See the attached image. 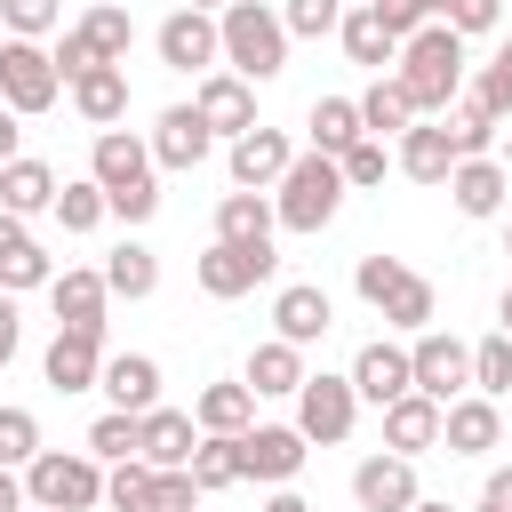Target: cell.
<instances>
[{
    "label": "cell",
    "instance_id": "42",
    "mask_svg": "<svg viewBox=\"0 0 512 512\" xmlns=\"http://www.w3.org/2000/svg\"><path fill=\"white\" fill-rule=\"evenodd\" d=\"M472 392H488V400L512 392V336H504V328L472 344Z\"/></svg>",
    "mask_w": 512,
    "mask_h": 512
},
{
    "label": "cell",
    "instance_id": "30",
    "mask_svg": "<svg viewBox=\"0 0 512 512\" xmlns=\"http://www.w3.org/2000/svg\"><path fill=\"white\" fill-rule=\"evenodd\" d=\"M48 200H56V168L48 160H32V152H16V160H0V208L8 216H48Z\"/></svg>",
    "mask_w": 512,
    "mask_h": 512
},
{
    "label": "cell",
    "instance_id": "61",
    "mask_svg": "<svg viewBox=\"0 0 512 512\" xmlns=\"http://www.w3.org/2000/svg\"><path fill=\"white\" fill-rule=\"evenodd\" d=\"M440 8H448V0H424V16H440Z\"/></svg>",
    "mask_w": 512,
    "mask_h": 512
},
{
    "label": "cell",
    "instance_id": "4",
    "mask_svg": "<svg viewBox=\"0 0 512 512\" xmlns=\"http://www.w3.org/2000/svg\"><path fill=\"white\" fill-rule=\"evenodd\" d=\"M336 208H344V168L328 160V152H296L288 168H280V184H272V216H280V232H328L336 224Z\"/></svg>",
    "mask_w": 512,
    "mask_h": 512
},
{
    "label": "cell",
    "instance_id": "50",
    "mask_svg": "<svg viewBox=\"0 0 512 512\" xmlns=\"http://www.w3.org/2000/svg\"><path fill=\"white\" fill-rule=\"evenodd\" d=\"M48 56H56V72H64V80H72V72H88V64H104V56L88 48V32H80V24H64V40H56Z\"/></svg>",
    "mask_w": 512,
    "mask_h": 512
},
{
    "label": "cell",
    "instance_id": "53",
    "mask_svg": "<svg viewBox=\"0 0 512 512\" xmlns=\"http://www.w3.org/2000/svg\"><path fill=\"white\" fill-rule=\"evenodd\" d=\"M472 512H512V464H496L488 480H480V504Z\"/></svg>",
    "mask_w": 512,
    "mask_h": 512
},
{
    "label": "cell",
    "instance_id": "9",
    "mask_svg": "<svg viewBox=\"0 0 512 512\" xmlns=\"http://www.w3.org/2000/svg\"><path fill=\"white\" fill-rule=\"evenodd\" d=\"M352 424H360V392H352V376H304L296 384V432L312 440V448H336V440H352Z\"/></svg>",
    "mask_w": 512,
    "mask_h": 512
},
{
    "label": "cell",
    "instance_id": "1",
    "mask_svg": "<svg viewBox=\"0 0 512 512\" xmlns=\"http://www.w3.org/2000/svg\"><path fill=\"white\" fill-rule=\"evenodd\" d=\"M392 80L408 88L416 120H440V112L464 96V32H448L440 16L416 24V32L400 40V56H392Z\"/></svg>",
    "mask_w": 512,
    "mask_h": 512
},
{
    "label": "cell",
    "instance_id": "8",
    "mask_svg": "<svg viewBox=\"0 0 512 512\" xmlns=\"http://www.w3.org/2000/svg\"><path fill=\"white\" fill-rule=\"evenodd\" d=\"M272 272H280L272 240H264V248H248V240H208V248L192 256V280H200V296H216V304H232V296H256Z\"/></svg>",
    "mask_w": 512,
    "mask_h": 512
},
{
    "label": "cell",
    "instance_id": "18",
    "mask_svg": "<svg viewBox=\"0 0 512 512\" xmlns=\"http://www.w3.org/2000/svg\"><path fill=\"white\" fill-rule=\"evenodd\" d=\"M192 112L208 120V136H240V128H256V88L240 80V72H200V88H192Z\"/></svg>",
    "mask_w": 512,
    "mask_h": 512
},
{
    "label": "cell",
    "instance_id": "16",
    "mask_svg": "<svg viewBox=\"0 0 512 512\" xmlns=\"http://www.w3.org/2000/svg\"><path fill=\"white\" fill-rule=\"evenodd\" d=\"M352 392L368 400V408H384V400H400V392H416V376H408V344H392V336H368L360 352H352Z\"/></svg>",
    "mask_w": 512,
    "mask_h": 512
},
{
    "label": "cell",
    "instance_id": "56",
    "mask_svg": "<svg viewBox=\"0 0 512 512\" xmlns=\"http://www.w3.org/2000/svg\"><path fill=\"white\" fill-rule=\"evenodd\" d=\"M16 136H24V128H16V112L0 104V160H16Z\"/></svg>",
    "mask_w": 512,
    "mask_h": 512
},
{
    "label": "cell",
    "instance_id": "39",
    "mask_svg": "<svg viewBox=\"0 0 512 512\" xmlns=\"http://www.w3.org/2000/svg\"><path fill=\"white\" fill-rule=\"evenodd\" d=\"M48 216H56L64 232H96V224H104L112 208H104V184H96V176H72V184H56Z\"/></svg>",
    "mask_w": 512,
    "mask_h": 512
},
{
    "label": "cell",
    "instance_id": "54",
    "mask_svg": "<svg viewBox=\"0 0 512 512\" xmlns=\"http://www.w3.org/2000/svg\"><path fill=\"white\" fill-rule=\"evenodd\" d=\"M0 512H32V496H24V472H16V464H0Z\"/></svg>",
    "mask_w": 512,
    "mask_h": 512
},
{
    "label": "cell",
    "instance_id": "35",
    "mask_svg": "<svg viewBox=\"0 0 512 512\" xmlns=\"http://www.w3.org/2000/svg\"><path fill=\"white\" fill-rule=\"evenodd\" d=\"M104 288H112V296H128V304H144V296L160 288V256H152L144 240H120V248L104 256Z\"/></svg>",
    "mask_w": 512,
    "mask_h": 512
},
{
    "label": "cell",
    "instance_id": "19",
    "mask_svg": "<svg viewBox=\"0 0 512 512\" xmlns=\"http://www.w3.org/2000/svg\"><path fill=\"white\" fill-rule=\"evenodd\" d=\"M504 192H512V176H504L496 152H472V160L448 168V200H456V216H472V224L504 216Z\"/></svg>",
    "mask_w": 512,
    "mask_h": 512
},
{
    "label": "cell",
    "instance_id": "28",
    "mask_svg": "<svg viewBox=\"0 0 512 512\" xmlns=\"http://www.w3.org/2000/svg\"><path fill=\"white\" fill-rule=\"evenodd\" d=\"M96 392H104L112 408L144 416V408L160 400V360H152V352H104V376H96Z\"/></svg>",
    "mask_w": 512,
    "mask_h": 512
},
{
    "label": "cell",
    "instance_id": "43",
    "mask_svg": "<svg viewBox=\"0 0 512 512\" xmlns=\"http://www.w3.org/2000/svg\"><path fill=\"white\" fill-rule=\"evenodd\" d=\"M336 168H344V192H376L384 168H392V152H384V136H360V144L336 152Z\"/></svg>",
    "mask_w": 512,
    "mask_h": 512
},
{
    "label": "cell",
    "instance_id": "41",
    "mask_svg": "<svg viewBox=\"0 0 512 512\" xmlns=\"http://www.w3.org/2000/svg\"><path fill=\"white\" fill-rule=\"evenodd\" d=\"M104 504H112V512H152V464H144V456H120V464L104 472Z\"/></svg>",
    "mask_w": 512,
    "mask_h": 512
},
{
    "label": "cell",
    "instance_id": "15",
    "mask_svg": "<svg viewBox=\"0 0 512 512\" xmlns=\"http://www.w3.org/2000/svg\"><path fill=\"white\" fill-rule=\"evenodd\" d=\"M288 160H296L288 128H264V120H256V128H240V136H232V152H224V168H232V184H240V192H272Z\"/></svg>",
    "mask_w": 512,
    "mask_h": 512
},
{
    "label": "cell",
    "instance_id": "20",
    "mask_svg": "<svg viewBox=\"0 0 512 512\" xmlns=\"http://www.w3.org/2000/svg\"><path fill=\"white\" fill-rule=\"evenodd\" d=\"M48 304H56V328H96V336H104V304H112L104 264H64V272L48 280Z\"/></svg>",
    "mask_w": 512,
    "mask_h": 512
},
{
    "label": "cell",
    "instance_id": "40",
    "mask_svg": "<svg viewBox=\"0 0 512 512\" xmlns=\"http://www.w3.org/2000/svg\"><path fill=\"white\" fill-rule=\"evenodd\" d=\"M440 128H448V144H456V160H472V152H488V144H496V128H504V120H488V112H480L472 96H456V104L440 112Z\"/></svg>",
    "mask_w": 512,
    "mask_h": 512
},
{
    "label": "cell",
    "instance_id": "51",
    "mask_svg": "<svg viewBox=\"0 0 512 512\" xmlns=\"http://www.w3.org/2000/svg\"><path fill=\"white\" fill-rule=\"evenodd\" d=\"M368 8L384 16V32H392V40H408L416 24H432V16H424V0H368Z\"/></svg>",
    "mask_w": 512,
    "mask_h": 512
},
{
    "label": "cell",
    "instance_id": "5",
    "mask_svg": "<svg viewBox=\"0 0 512 512\" xmlns=\"http://www.w3.org/2000/svg\"><path fill=\"white\" fill-rule=\"evenodd\" d=\"M352 288H360V304H368L384 328H400V336L432 328V312H440L432 280H424V272H408L400 256H360V264H352Z\"/></svg>",
    "mask_w": 512,
    "mask_h": 512
},
{
    "label": "cell",
    "instance_id": "14",
    "mask_svg": "<svg viewBox=\"0 0 512 512\" xmlns=\"http://www.w3.org/2000/svg\"><path fill=\"white\" fill-rule=\"evenodd\" d=\"M416 496H424V488H416V456L376 448V456L352 464V504H360V512H408Z\"/></svg>",
    "mask_w": 512,
    "mask_h": 512
},
{
    "label": "cell",
    "instance_id": "23",
    "mask_svg": "<svg viewBox=\"0 0 512 512\" xmlns=\"http://www.w3.org/2000/svg\"><path fill=\"white\" fill-rule=\"evenodd\" d=\"M64 96L88 128H120L128 120V64H88V72L64 80Z\"/></svg>",
    "mask_w": 512,
    "mask_h": 512
},
{
    "label": "cell",
    "instance_id": "49",
    "mask_svg": "<svg viewBox=\"0 0 512 512\" xmlns=\"http://www.w3.org/2000/svg\"><path fill=\"white\" fill-rule=\"evenodd\" d=\"M192 504H200V488H192V472H184V464L152 472V512H192Z\"/></svg>",
    "mask_w": 512,
    "mask_h": 512
},
{
    "label": "cell",
    "instance_id": "7",
    "mask_svg": "<svg viewBox=\"0 0 512 512\" xmlns=\"http://www.w3.org/2000/svg\"><path fill=\"white\" fill-rule=\"evenodd\" d=\"M56 96H64V72H56L48 40H8V32H0V104H8L16 120H40Z\"/></svg>",
    "mask_w": 512,
    "mask_h": 512
},
{
    "label": "cell",
    "instance_id": "26",
    "mask_svg": "<svg viewBox=\"0 0 512 512\" xmlns=\"http://www.w3.org/2000/svg\"><path fill=\"white\" fill-rule=\"evenodd\" d=\"M48 280H56V256L32 240V224H24V216H8V208H0V288H8V296H24V288H48Z\"/></svg>",
    "mask_w": 512,
    "mask_h": 512
},
{
    "label": "cell",
    "instance_id": "37",
    "mask_svg": "<svg viewBox=\"0 0 512 512\" xmlns=\"http://www.w3.org/2000/svg\"><path fill=\"white\" fill-rule=\"evenodd\" d=\"M304 136H312V152H328V160H336V152H344V144H360L368 128H360V104H352V96H320V104H312V120H304Z\"/></svg>",
    "mask_w": 512,
    "mask_h": 512
},
{
    "label": "cell",
    "instance_id": "25",
    "mask_svg": "<svg viewBox=\"0 0 512 512\" xmlns=\"http://www.w3.org/2000/svg\"><path fill=\"white\" fill-rule=\"evenodd\" d=\"M392 168H400L408 184H448V168H456L448 128H440V120H408V128L392 136Z\"/></svg>",
    "mask_w": 512,
    "mask_h": 512
},
{
    "label": "cell",
    "instance_id": "44",
    "mask_svg": "<svg viewBox=\"0 0 512 512\" xmlns=\"http://www.w3.org/2000/svg\"><path fill=\"white\" fill-rule=\"evenodd\" d=\"M64 24V0H0V32L8 40H48Z\"/></svg>",
    "mask_w": 512,
    "mask_h": 512
},
{
    "label": "cell",
    "instance_id": "32",
    "mask_svg": "<svg viewBox=\"0 0 512 512\" xmlns=\"http://www.w3.org/2000/svg\"><path fill=\"white\" fill-rule=\"evenodd\" d=\"M336 40H344V56H352V64H368V72H384V64H392V56H400V40H392V32H384V16H376V8H368V0H360V8H344V16H336Z\"/></svg>",
    "mask_w": 512,
    "mask_h": 512
},
{
    "label": "cell",
    "instance_id": "58",
    "mask_svg": "<svg viewBox=\"0 0 512 512\" xmlns=\"http://www.w3.org/2000/svg\"><path fill=\"white\" fill-rule=\"evenodd\" d=\"M496 328H504V336H512V288H504V296H496Z\"/></svg>",
    "mask_w": 512,
    "mask_h": 512
},
{
    "label": "cell",
    "instance_id": "2",
    "mask_svg": "<svg viewBox=\"0 0 512 512\" xmlns=\"http://www.w3.org/2000/svg\"><path fill=\"white\" fill-rule=\"evenodd\" d=\"M88 176L104 184V208H112L120 224H152V216H160V168H152V144H144L136 128H96Z\"/></svg>",
    "mask_w": 512,
    "mask_h": 512
},
{
    "label": "cell",
    "instance_id": "47",
    "mask_svg": "<svg viewBox=\"0 0 512 512\" xmlns=\"http://www.w3.org/2000/svg\"><path fill=\"white\" fill-rule=\"evenodd\" d=\"M336 16H344V0H288V8H280L288 40H328V32H336Z\"/></svg>",
    "mask_w": 512,
    "mask_h": 512
},
{
    "label": "cell",
    "instance_id": "12",
    "mask_svg": "<svg viewBox=\"0 0 512 512\" xmlns=\"http://www.w3.org/2000/svg\"><path fill=\"white\" fill-rule=\"evenodd\" d=\"M152 56L168 64V72H216L224 64V48H216V16H200V8H176V16H160V32H152Z\"/></svg>",
    "mask_w": 512,
    "mask_h": 512
},
{
    "label": "cell",
    "instance_id": "59",
    "mask_svg": "<svg viewBox=\"0 0 512 512\" xmlns=\"http://www.w3.org/2000/svg\"><path fill=\"white\" fill-rule=\"evenodd\" d=\"M408 512H456V504H440V496H416V504H408Z\"/></svg>",
    "mask_w": 512,
    "mask_h": 512
},
{
    "label": "cell",
    "instance_id": "34",
    "mask_svg": "<svg viewBox=\"0 0 512 512\" xmlns=\"http://www.w3.org/2000/svg\"><path fill=\"white\" fill-rule=\"evenodd\" d=\"M352 104H360V128H368V136H400V128L416 120V104H408V88H400L392 72H376Z\"/></svg>",
    "mask_w": 512,
    "mask_h": 512
},
{
    "label": "cell",
    "instance_id": "45",
    "mask_svg": "<svg viewBox=\"0 0 512 512\" xmlns=\"http://www.w3.org/2000/svg\"><path fill=\"white\" fill-rule=\"evenodd\" d=\"M88 456H96V464H120V456H136V416H128V408H104V416L88 424Z\"/></svg>",
    "mask_w": 512,
    "mask_h": 512
},
{
    "label": "cell",
    "instance_id": "38",
    "mask_svg": "<svg viewBox=\"0 0 512 512\" xmlns=\"http://www.w3.org/2000/svg\"><path fill=\"white\" fill-rule=\"evenodd\" d=\"M80 32H88V48H96L104 64H128V48H136V16H128L120 0H96V8L80 16Z\"/></svg>",
    "mask_w": 512,
    "mask_h": 512
},
{
    "label": "cell",
    "instance_id": "6",
    "mask_svg": "<svg viewBox=\"0 0 512 512\" xmlns=\"http://www.w3.org/2000/svg\"><path fill=\"white\" fill-rule=\"evenodd\" d=\"M24 496H32V512H96L104 504V464L88 448H40L24 464Z\"/></svg>",
    "mask_w": 512,
    "mask_h": 512
},
{
    "label": "cell",
    "instance_id": "24",
    "mask_svg": "<svg viewBox=\"0 0 512 512\" xmlns=\"http://www.w3.org/2000/svg\"><path fill=\"white\" fill-rule=\"evenodd\" d=\"M152 168H200L208 152H216V136H208V120L192 112V104H168L160 120H152Z\"/></svg>",
    "mask_w": 512,
    "mask_h": 512
},
{
    "label": "cell",
    "instance_id": "21",
    "mask_svg": "<svg viewBox=\"0 0 512 512\" xmlns=\"http://www.w3.org/2000/svg\"><path fill=\"white\" fill-rule=\"evenodd\" d=\"M336 328V296L320 288V280H288L280 296H272V336H288V344H320Z\"/></svg>",
    "mask_w": 512,
    "mask_h": 512
},
{
    "label": "cell",
    "instance_id": "36",
    "mask_svg": "<svg viewBox=\"0 0 512 512\" xmlns=\"http://www.w3.org/2000/svg\"><path fill=\"white\" fill-rule=\"evenodd\" d=\"M192 488L200 496H216V488H240V432H200V448H192Z\"/></svg>",
    "mask_w": 512,
    "mask_h": 512
},
{
    "label": "cell",
    "instance_id": "11",
    "mask_svg": "<svg viewBox=\"0 0 512 512\" xmlns=\"http://www.w3.org/2000/svg\"><path fill=\"white\" fill-rule=\"evenodd\" d=\"M304 456H312V440H304L296 424H248V432H240V480L288 488V480L304 472Z\"/></svg>",
    "mask_w": 512,
    "mask_h": 512
},
{
    "label": "cell",
    "instance_id": "48",
    "mask_svg": "<svg viewBox=\"0 0 512 512\" xmlns=\"http://www.w3.org/2000/svg\"><path fill=\"white\" fill-rule=\"evenodd\" d=\"M440 24H448V32H464V40H480V32H496V24H504V0H448V8H440Z\"/></svg>",
    "mask_w": 512,
    "mask_h": 512
},
{
    "label": "cell",
    "instance_id": "22",
    "mask_svg": "<svg viewBox=\"0 0 512 512\" xmlns=\"http://www.w3.org/2000/svg\"><path fill=\"white\" fill-rule=\"evenodd\" d=\"M192 448H200V424H192V408H144L136 416V456L152 464V472H168V464H192Z\"/></svg>",
    "mask_w": 512,
    "mask_h": 512
},
{
    "label": "cell",
    "instance_id": "57",
    "mask_svg": "<svg viewBox=\"0 0 512 512\" xmlns=\"http://www.w3.org/2000/svg\"><path fill=\"white\" fill-rule=\"evenodd\" d=\"M488 72H496V80H504V88H512V40H504V48H496V56H488Z\"/></svg>",
    "mask_w": 512,
    "mask_h": 512
},
{
    "label": "cell",
    "instance_id": "46",
    "mask_svg": "<svg viewBox=\"0 0 512 512\" xmlns=\"http://www.w3.org/2000/svg\"><path fill=\"white\" fill-rule=\"evenodd\" d=\"M32 456H40V416L8 400L0 408V464H32Z\"/></svg>",
    "mask_w": 512,
    "mask_h": 512
},
{
    "label": "cell",
    "instance_id": "3",
    "mask_svg": "<svg viewBox=\"0 0 512 512\" xmlns=\"http://www.w3.org/2000/svg\"><path fill=\"white\" fill-rule=\"evenodd\" d=\"M216 48H224V72H240L248 88L288 72V24L264 0H224L216 8Z\"/></svg>",
    "mask_w": 512,
    "mask_h": 512
},
{
    "label": "cell",
    "instance_id": "60",
    "mask_svg": "<svg viewBox=\"0 0 512 512\" xmlns=\"http://www.w3.org/2000/svg\"><path fill=\"white\" fill-rule=\"evenodd\" d=\"M176 8H200V16H216V8H224V0H176Z\"/></svg>",
    "mask_w": 512,
    "mask_h": 512
},
{
    "label": "cell",
    "instance_id": "33",
    "mask_svg": "<svg viewBox=\"0 0 512 512\" xmlns=\"http://www.w3.org/2000/svg\"><path fill=\"white\" fill-rule=\"evenodd\" d=\"M192 424H200V432H248V424H256V392H248L240 376H224V384H208V392L192 400Z\"/></svg>",
    "mask_w": 512,
    "mask_h": 512
},
{
    "label": "cell",
    "instance_id": "17",
    "mask_svg": "<svg viewBox=\"0 0 512 512\" xmlns=\"http://www.w3.org/2000/svg\"><path fill=\"white\" fill-rule=\"evenodd\" d=\"M504 440V408L488 400V392H456L448 408H440V448L448 456H488Z\"/></svg>",
    "mask_w": 512,
    "mask_h": 512
},
{
    "label": "cell",
    "instance_id": "52",
    "mask_svg": "<svg viewBox=\"0 0 512 512\" xmlns=\"http://www.w3.org/2000/svg\"><path fill=\"white\" fill-rule=\"evenodd\" d=\"M16 344H24V312H16V296L0 288V368L16 360Z\"/></svg>",
    "mask_w": 512,
    "mask_h": 512
},
{
    "label": "cell",
    "instance_id": "29",
    "mask_svg": "<svg viewBox=\"0 0 512 512\" xmlns=\"http://www.w3.org/2000/svg\"><path fill=\"white\" fill-rule=\"evenodd\" d=\"M384 448H392V456H424V448H440V400H424V392L384 400Z\"/></svg>",
    "mask_w": 512,
    "mask_h": 512
},
{
    "label": "cell",
    "instance_id": "27",
    "mask_svg": "<svg viewBox=\"0 0 512 512\" xmlns=\"http://www.w3.org/2000/svg\"><path fill=\"white\" fill-rule=\"evenodd\" d=\"M304 376H312V368H304V344H288V336H264V344L248 352V368H240V384H248L256 400H296Z\"/></svg>",
    "mask_w": 512,
    "mask_h": 512
},
{
    "label": "cell",
    "instance_id": "55",
    "mask_svg": "<svg viewBox=\"0 0 512 512\" xmlns=\"http://www.w3.org/2000/svg\"><path fill=\"white\" fill-rule=\"evenodd\" d=\"M256 512H312V504H304V496H296V488H272V496H264V504H256Z\"/></svg>",
    "mask_w": 512,
    "mask_h": 512
},
{
    "label": "cell",
    "instance_id": "31",
    "mask_svg": "<svg viewBox=\"0 0 512 512\" xmlns=\"http://www.w3.org/2000/svg\"><path fill=\"white\" fill-rule=\"evenodd\" d=\"M272 232H280L272 192H240V184H232V192L216 200V240H248V248H264Z\"/></svg>",
    "mask_w": 512,
    "mask_h": 512
},
{
    "label": "cell",
    "instance_id": "10",
    "mask_svg": "<svg viewBox=\"0 0 512 512\" xmlns=\"http://www.w3.org/2000/svg\"><path fill=\"white\" fill-rule=\"evenodd\" d=\"M408 376H416V392L424 400H456V392H472V344H456L448 328H416L408 336Z\"/></svg>",
    "mask_w": 512,
    "mask_h": 512
},
{
    "label": "cell",
    "instance_id": "13",
    "mask_svg": "<svg viewBox=\"0 0 512 512\" xmlns=\"http://www.w3.org/2000/svg\"><path fill=\"white\" fill-rule=\"evenodd\" d=\"M40 376H48V392H96V376H104V336L96 328H56L48 336V352H40Z\"/></svg>",
    "mask_w": 512,
    "mask_h": 512
},
{
    "label": "cell",
    "instance_id": "62",
    "mask_svg": "<svg viewBox=\"0 0 512 512\" xmlns=\"http://www.w3.org/2000/svg\"><path fill=\"white\" fill-rule=\"evenodd\" d=\"M504 256H512V224H504Z\"/></svg>",
    "mask_w": 512,
    "mask_h": 512
}]
</instances>
